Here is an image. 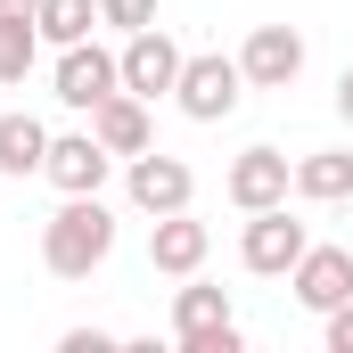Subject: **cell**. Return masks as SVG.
Listing matches in <instances>:
<instances>
[{
  "instance_id": "7",
  "label": "cell",
  "mask_w": 353,
  "mask_h": 353,
  "mask_svg": "<svg viewBox=\"0 0 353 353\" xmlns=\"http://www.w3.org/2000/svg\"><path fill=\"white\" fill-rule=\"evenodd\" d=\"M107 148H99V132H50V157H41V181L58 189V197H99L107 189Z\"/></svg>"
},
{
  "instance_id": "4",
  "label": "cell",
  "mask_w": 353,
  "mask_h": 353,
  "mask_svg": "<svg viewBox=\"0 0 353 353\" xmlns=\"http://www.w3.org/2000/svg\"><path fill=\"white\" fill-rule=\"evenodd\" d=\"M173 337H181V353H239L230 296H222V288H205V279L189 271V288L173 296Z\"/></svg>"
},
{
  "instance_id": "5",
  "label": "cell",
  "mask_w": 353,
  "mask_h": 353,
  "mask_svg": "<svg viewBox=\"0 0 353 353\" xmlns=\"http://www.w3.org/2000/svg\"><path fill=\"white\" fill-rule=\"evenodd\" d=\"M115 58H123V90L157 107V99H173V83H181V58H189V50H181L165 25H140V33H123V50H115Z\"/></svg>"
},
{
  "instance_id": "2",
  "label": "cell",
  "mask_w": 353,
  "mask_h": 353,
  "mask_svg": "<svg viewBox=\"0 0 353 353\" xmlns=\"http://www.w3.org/2000/svg\"><path fill=\"white\" fill-rule=\"evenodd\" d=\"M239 99H247V74H239V58H222V50H205V58H181L173 107L189 115V123H222V115H239Z\"/></svg>"
},
{
  "instance_id": "12",
  "label": "cell",
  "mask_w": 353,
  "mask_h": 353,
  "mask_svg": "<svg viewBox=\"0 0 353 353\" xmlns=\"http://www.w3.org/2000/svg\"><path fill=\"white\" fill-rule=\"evenodd\" d=\"M214 255V230L181 205V214H157V230H148V263L165 271V279H189V271H205Z\"/></svg>"
},
{
  "instance_id": "10",
  "label": "cell",
  "mask_w": 353,
  "mask_h": 353,
  "mask_svg": "<svg viewBox=\"0 0 353 353\" xmlns=\"http://www.w3.org/2000/svg\"><path fill=\"white\" fill-rule=\"evenodd\" d=\"M239 74H247V90H288L304 74V33L296 25H255L247 50H239Z\"/></svg>"
},
{
  "instance_id": "14",
  "label": "cell",
  "mask_w": 353,
  "mask_h": 353,
  "mask_svg": "<svg viewBox=\"0 0 353 353\" xmlns=\"http://www.w3.org/2000/svg\"><path fill=\"white\" fill-rule=\"evenodd\" d=\"M296 197L345 205L353 197V148H312V157H296Z\"/></svg>"
},
{
  "instance_id": "8",
  "label": "cell",
  "mask_w": 353,
  "mask_h": 353,
  "mask_svg": "<svg viewBox=\"0 0 353 353\" xmlns=\"http://www.w3.org/2000/svg\"><path fill=\"white\" fill-rule=\"evenodd\" d=\"M123 189H132L140 214H181L197 197V173L181 157H165V148H140V157H123Z\"/></svg>"
},
{
  "instance_id": "11",
  "label": "cell",
  "mask_w": 353,
  "mask_h": 353,
  "mask_svg": "<svg viewBox=\"0 0 353 353\" xmlns=\"http://www.w3.org/2000/svg\"><path fill=\"white\" fill-rule=\"evenodd\" d=\"M288 288H296L304 312H337L353 296V247H304L296 271H288Z\"/></svg>"
},
{
  "instance_id": "20",
  "label": "cell",
  "mask_w": 353,
  "mask_h": 353,
  "mask_svg": "<svg viewBox=\"0 0 353 353\" xmlns=\"http://www.w3.org/2000/svg\"><path fill=\"white\" fill-rule=\"evenodd\" d=\"M115 345V329H66V353H107Z\"/></svg>"
},
{
  "instance_id": "17",
  "label": "cell",
  "mask_w": 353,
  "mask_h": 353,
  "mask_svg": "<svg viewBox=\"0 0 353 353\" xmlns=\"http://www.w3.org/2000/svg\"><path fill=\"white\" fill-rule=\"evenodd\" d=\"M33 58H41V25L33 17H0V83L17 90L33 74Z\"/></svg>"
},
{
  "instance_id": "18",
  "label": "cell",
  "mask_w": 353,
  "mask_h": 353,
  "mask_svg": "<svg viewBox=\"0 0 353 353\" xmlns=\"http://www.w3.org/2000/svg\"><path fill=\"white\" fill-rule=\"evenodd\" d=\"M99 25H115V33H140V25H157V0H99Z\"/></svg>"
},
{
  "instance_id": "19",
  "label": "cell",
  "mask_w": 353,
  "mask_h": 353,
  "mask_svg": "<svg viewBox=\"0 0 353 353\" xmlns=\"http://www.w3.org/2000/svg\"><path fill=\"white\" fill-rule=\"evenodd\" d=\"M329 321V353H353V296L337 304V312H321Z\"/></svg>"
},
{
  "instance_id": "21",
  "label": "cell",
  "mask_w": 353,
  "mask_h": 353,
  "mask_svg": "<svg viewBox=\"0 0 353 353\" xmlns=\"http://www.w3.org/2000/svg\"><path fill=\"white\" fill-rule=\"evenodd\" d=\"M337 115H345V123H353V66H345V74H337Z\"/></svg>"
},
{
  "instance_id": "1",
  "label": "cell",
  "mask_w": 353,
  "mask_h": 353,
  "mask_svg": "<svg viewBox=\"0 0 353 353\" xmlns=\"http://www.w3.org/2000/svg\"><path fill=\"white\" fill-rule=\"evenodd\" d=\"M107 255H115V214L99 197H66L41 222V263H50V279H90Z\"/></svg>"
},
{
  "instance_id": "3",
  "label": "cell",
  "mask_w": 353,
  "mask_h": 353,
  "mask_svg": "<svg viewBox=\"0 0 353 353\" xmlns=\"http://www.w3.org/2000/svg\"><path fill=\"white\" fill-rule=\"evenodd\" d=\"M304 247H312V230H304L288 205H255V214H247V230H239V263L255 271V279H288Z\"/></svg>"
},
{
  "instance_id": "6",
  "label": "cell",
  "mask_w": 353,
  "mask_h": 353,
  "mask_svg": "<svg viewBox=\"0 0 353 353\" xmlns=\"http://www.w3.org/2000/svg\"><path fill=\"white\" fill-rule=\"evenodd\" d=\"M58 107H74V115H90L99 99H115L123 90V58L115 50H99V41H74V50H58Z\"/></svg>"
},
{
  "instance_id": "16",
  "label": "cell",
  "mask_w": 353,
  "mask_h": 353,
  "mask_svg": "<svg viewBox=\"0 0 353 353\" xmlns=\"http://www.w3.org/2000/svg\"><path fill=\"white\" fill-rule=\"evenodd\" d=\"M33 25H41V41H50V50H74V41L99 33V0H41V17H33Z\"/></svg>"
},
{
  "instance_id": "22",
  "label": "cell",
  "mask_w": 353,
  "mask_h": 353,
  "mask_svg": "<svg viewBox=\"0 0 353 353\" xmlns=\"http://www.w3.org/2000/svg\"><path fill=\"white\" fill-rule=\"evenodd\" d=\"M0 17H41V0H0Z\"/></svg>"
},
{
  "instance_id": "15",
  "label": "cell",
  "mask_w": 353,
  "mask_h": 353,
  "mask_svg": "<svg viewBox=\"0 0 353 353\" xmlns=\"http://www.w3.org/2000/svg\"><path fill=\"white\" fill-rule=\"evenodd\" d=\"M41 157H50V123L25 115V107H8L0 115V173L25 181V173H41Z\"/></svg>"
},
{
  "instance_id": "9",
  "label": "cell",
  "mask_w": 353,
  "mask_h": 353,
  "mask_svg": "<svg viewBox=\"0 0 353 353\" xmlns=\"http://www.w3.org/2000/svg\"><path fill=\"white\" fill-rule=\"evenodd\" d=\"M288 189H296V165H288L279 148H239L230 173H222V197H230L239 214H255V205H288Z\"/></svg>"
},
{
  "instance_id": "13",
  "label": "cell",
  "mask_w": 353,
  "mask_h": 353,
  "mask_svg": "<svg viewBox=\"0 0 353 353\" xmlns=\"http://www.w3.org/2000/svg\"><path fill=\"white\" fill-rule=\"evenodd\" d=\"M90 132H99V148H107V157H140V148H157V123H148V99H132V90L99 99V107H90Z\"/></svg>"
}]
</instances>
